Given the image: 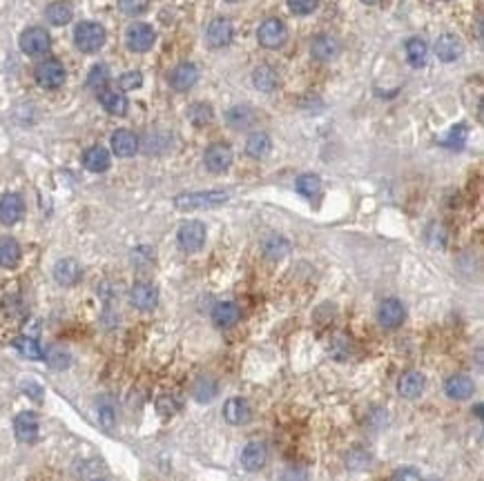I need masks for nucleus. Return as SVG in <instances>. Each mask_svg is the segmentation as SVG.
Instances as JSON below:
<instances>
[{
  "instance_id": "obj_1",
  "label": "nucleus",
  "mask_w": 484,
  "mask_h": 481,
  "mask_svg": "<svg viewBox=\"0 0 484 481\" xmlns=\"http://www.w3.org/2000/svg\"><path fill=\"white\" fill-rule=\"evenodd\" d=\"M228 200V192L221 190H210V192H190V194H179L174 198V205L181 212L188 210H208V208H217Z\"/></svg>"
},
{
  "instance_id": "obj_2",
  "label": "nucleus",
  "mask_w": 484,
  "mask_h": 481,
  "mask_svg": "<svg viewBox=\"0 0 484 481\" xmlns=\"http://www.w3.org/2000/svg\"><path fill=\"white\" fill-rule=\"evenodd\" d=\"M74 43H77V47L81 52H85V54L99 52L105 45V29H103V25L92 23V21L79 23L77 29H74Z\"/></svg>"
},
{
  "instance_id": "obj_3",
  "label": "nucleus",
  "mask_w": 484,
  "mask_h": 481,
  "mask_svg": "<svg viewBox=\"0 0 484 481\" xmlns=\"http://www.w3.org/2000/svg\"><path fill=\"white\" fill-rule=\"evenodd\" d=\"M257 38H259V45L266 50H279L281 45L288 40V29L279 18H268L261 23L259 32H257Z\"/></svg>"
},
{
  "instance_id": "obj_4",
  "label": "nucleus",
  "mask_w": 484,
  "mask_h": 481,
  "mask_svg": "<svg viewBox=\"0 0 484 481\" xmlns=\"http://www.w3.org/2000/svg\"><path fill=\"white\" fill-rule=\"evenodd\" d=\"M52 47V38L43 27H29L21 34V50L27 56H43Z\"/></svg>"
},
{
  "instance_id": "obj_5",
  "label": "nucleus",
  "mask_w": 484,
  "mask_h": 481,
  "mask_svg": "<svg viewBox=\"0 0 484 481\" xmlns=\"http://www.w3.org/2000/svg\"><path fill=\"white\" fill-rule=\"evenodd\" d=\"M179 245L186 252H199L206 243V225L201 221H188L179 227Z\"/></svg>"
},
{
  "instance_id": "obj_6",
  "label": "nucleus",
  "mask_w": 484,
  "mask_h": 481,
  "mask_svg": "<svg viewBox=\"0 0 484 481\" xmlns=\"http://www.w3.org/2000/svg\"><path fill=\"white\" fill-rule=\"evenodd\" d=\"M157 40V34H154V29L145 25V23H134L132 27H128V34H125V43H128V47L132 52H147V50H152V45Z\"/></svg>"
},
{
  "instance_id": "obj_7",
  "label": "nucleus",
  "mask_w": 484,
  "mask_h": 481,
  "mask_svg": "<svg viewBox=\"0 0 484 481\" xmlns=\"http://www.w3.org/2000/svg\"><path fill=\"white\" fill-rule=\"evenodd\" d=\"M235 36V27L228 18H215L213 23L208 25L206 32V40L213 50H223L232 43Z\"/></svg>"
},
{
  "instance_id": "obj_8",
  "label": "nucleus",
  "mask_w": 484,
  "mask_h": 481,
  "mask_svg": "<svg viewBox=\"0 0 484 481\" xmlns=\"http://www.w3.org/2000/svg\"><path fill=\"white\" fill-rule=\"evenodd\" d=\"M36 83L45 89H56L65 83V67L58 60H45L34 72Z\"/></svg>"
},
{
  "instance_id": "obj_9",
  "label": "nucleus",
  "mask_w": 484,
  "mask_h": 481,
  "mask_svg": "<svg viewBox=\"0 0 484 481\" xmlns=\"http://www.w3.org/2000/svg\"><path fill=\"white\" fill-rule=\"evenodd\" d=\"M203 163H206V167L213 174L225 172V169H228L230 163H232V149H230V145H225V143L210 145L206 149V154H203Z\"/></svg>"
},
{
  "instance_id": "obj_10",
  "label": "nucleus",
  "mask_w": 484,
  "mask_h": 481,
  "mask_svg": "<svg viewBox=\"0 0 484 481\" xmlns=\"http://www.w3.org/2000/svg\"><path fill=\"white\" fill-rule=\"evenodd\" d=\"M38 417L34 412H21L16 414V419H13V434H16V439L21 443H34L38 439Z\"/></svg>"
},
{
  "instance_id": "obj_11",
  "label": "nucleus",
  "mask_w": 484,
  "mask_h": 481,
  "mask_svg": "<svg viewBox=\"0 0 484 481\" xmlns=\"http://www.w3.org/2000/svg\"><path fill=\"white\" fill-rule=\"evenodd\" d=\"M130 299H132V305L136 310H141V312H150V310H154L159 305V290L152 283L139 281L132 288Z\"/></svg>"
},
{
  "instance_id": "obj_12",
  "label": "nucleus",
  "mask_w": 484,
  "mask_h": 481,
  "mask_svg": "<svg viewBox=\"0 0 484 481\" xmlns=\"http://www.w3.org/2000/svg\"><path fill=\"white\" fill-rule=\"evenodd\" d=\"M464 52V43L456 34H442L435 40V56L442 60V63H453L458 60Z\"/></svg>"
},
{
  "instance_id": "obj_13",
  "label": "nucleus",
  "mask_w": 484,
  "mask_h": 481,
  "mask_svg": "<svg viewBox=\"0 0 484 481\" xmlns=\"http://www.w3.org/2000/svg\"><path fill=\"white\" fill-rule=\"evenodd\" d=\"M266 461H268V448L261 441H250V443H246L244 450H241V465L250 472L261 470Z\"/></svg>"
},
{
  "instance_id": "obj_14",
  "label": "nucleus",
  "mask_w": 484,
  "mask_h": 481,
  "mask_svg": "<svg viewBox=\"0 0 484 481\" xmlns=\"http://www.w3.org/2000/svg\"><path fill=\"white\" fill-rule=\"evenodd\" d=\"M223 417H225V421L232 424V426H244V424L250 421V417H252L250 403L246 399H241V397H232V399L225 401Z\"/></svg>"
},
{
  "instance_id": "obj_15",
  "label": "nucleus",
  "mask_w": 484,
  "mask_h": 481,
  "mask_svg": "<svg viewBox=\"0 0 484 481\" xmlns=\"http://www.w3.org/2000/svg\"><path fill=\"white\" fill-rule=\"evenodd\" d=\"M25 212V203L23 198L18 194H5L3 198H0V223L3 225H13L21 221V216Z\"/></svg>"
},
{
  "instance_id": "obj_16",
  "label": "nucleus",
  "mask_w": 484,
  "mask_h": 481,
  "mask_svg": "<svg viewBox=\"0 0 484 481\" xmlns=\"http://www.w3.org/2000/svg\"><path fill=\"white\" fill-rule=\"evenodd\" d=\"M112 149H114L116 157L130 159L139 152V136L130 130H116L112 134Z\"/></svg>"
},
{
  "instance_id": "obj_17",
  "label": "nucleus",
  "mask_w": 484,
  "mask_h": 481,
  "mask_svg": "<svg viewBox=\"0 0 484 481\" xmlns=\"http://www.w3.org/2000/svg\"><path fill=\"white\" fill-rule=\"evenodd\" d=\"M81 274H83V270L79 266V261H74V259H60L54 268V278L63 288L77 285L81 281Z\"/></svg>"
},
{
  "instance_id": "obj_18",
  "label": "nucleus",
  "mask_w": 484,
  "mask_h": 481,
  "mask_svg": "<svg viewBox=\"0 0 484 481\" xmlns=\"http://www.w3.org/2000/svg\"><path fill=\"white\" fill-rule=\"evenodd\" d=\"M196 81H199V69H196L192 63H181L172 69L170 74V85L176 89V91H188L196 85Z\"/></svg>"
},
{
  "instance_id": "obj_19",
  "label": "nucleus",
  "mask_w": 484,
  "mask_h": 481,
  "mask_svg": "<svg viewBox=\"0 0 484 481\" xmlns=\"http://www.w3.org/2000/svg\"><path fill=\"white\" fill-rule=\"evenodd\" d=\"M424 385H427L424 375H422V372H417V370H411V372H406V375L398 381V392L404 399H417L422 392H424Z\"/></svg>"
},
{
  "instance_id": "obj_20",
  "label": "nucleus",
  "mask_w": 484,
  "mask_h": 481,
  "mask_svg": "<svg viewBox=\"0 0 484 481\" xmlns=\"http://www.w3.org/2000/svg\"><path fill=\"white\" fill-rule=\"evenodd\" d=\"M404 305L402 301L398 299H386L382 305H380V312H377V319H380V323L384 325V328H398V325H402L404 321Z\"/></svg>"
},
{
  "instance_id": "obj_21",
  "label": "nucleus",
  "mask_w": 484,
  "mask_h": 481,
  "mask_svg": "<svg viewBox=\"0 0 484 481\" xmlns=\"http://www.w3.org/2000/svg\"><path fill=\"white\" fill-rule=\"evenodd\" d=\"M444 390L451 399H458V401H464L468 399L473 392H475V383L468 379L466 375H453L446 379L444 383Z\"/></svg>"
},
{
  "instance_id": "obj_22",
  "label": "nucleus",
  "mask_w": 484,
  "mask_h": 481,
  "mask_svg": "<svg viewBox=\"0 0 484 481\" xmlns=\"http://www.w3.org/2000/svg\"><path fill=\"white\" fill-rule=\"evenodd\" d=\"M99 101L103 105V110L105 112H110L114 116H123L128 114V98L120 94V91L116 89H110V87H105L103 91H99Z\"/></svg>"
},
{
  "instance_id": "obj_23",
  "label": "nucleus",
  "mask_w": 484,
  "mask_h": 481,
  "mask_svg": "<svg viewBox=\"0 0 484 481\" xmlns=\"http://www.w3.org/2000/svg\"><path fill=\"white\" fill-rule=\"evenodd\" d=\"M83 165L89 169V172L101 174V172H105V169L110 167V152L105 147H101V145L89 147L83 154Z\"/></svg>"
},
{
  "instance_id": "obj_24",
  "label": "nucleus",
  "mask_w": 484,
  "mask_h": 481,
  "mask_svg": "<svg viewBox=\"0 0 484 481\" xmlns=\"http://www.w3.org/2000/svg\"><path fill=\"white\" fill-rule=\"evenodd\" d=\"M225 120H228V125L232 130H248L257 120V112L248 105H237L228 114H225Z\"/></svg>"
},
{
  "instance_id": "obj_25",
  "label": "nucleus",
  "mask_w": 484,
  "mask_h": 481,
  "mask_svg": "<svg viewBox=\"0 0 484 481\" xmlns=\"http://www.w3.org/2000/svg\"><path fill=\"white\" fill-rule=\"evenodd\" d=\"M241 312L237 303L232 301H223V303H217L215 310H213V321L215 325H219V328H230V325H235L239 321Z\"/></svg>"
},
{
  "instance_id": "obj_26",
  "label": "nucleus",
  "mask_w": 484,
  "mask_h": 481,
  "mask_svg": "<svg viewBox=\"0 0 484 481\" xmlns=\"http://www.w3.org/2000/svg\"><path fill=\"white\" fill-rule=\"evenodd\" d=\"M272 149V141H270V136L266 132H254L248 136V141H246V152H248V157L252 159H266L268 154Z\"/></svg>"
},
{
  "instance_id": "obj_27",
  "label": "nucleus",
  "mask_w": 484,
  "mask_h": 481,
  "mask_svg": "<svg viewBox=\"0 0 484 481\" xmlns=\"http://www.w3.org/2000/svg\"><path fill=\"white\" fill-rule=\"evenodd\" d=\"M313 56L317 60H330L339 54V43L332 38V36H317L313 40V47H310Z\"/></svg>"
},
{
  "instance_id": "obj_28",
  "label": "nucleus",
  "mask_w": 484,
  "mask_h": 481,
  "mask_svg": "<svg viewBox=\"0 0 484 481\" xmlns=\"http://www.w3.org/2000/svg\"><path fill=\"white\" fill-rule=\"evenodd\" d=\"M406 58L413 67H424L429 58V47L422 38H408L406 40Z\"/></svg>"
},
{
  "instance_id": "obj_29",
  "label": "nucleus",
  "mask_w": 484,
  "mask_h": 481,
  "mask_svg": "<svg viewBox=\"0 0 484 481\" xmlns=\"http://www.w3.org/2000/svg\"><path fill=\"white\" fill-rule=\"evenodd\" d=\"M252 83H254L257 89L272 91V89L279 87V76H277V72L272 69L270 65H261V67H257L252 72Z\"/></svg>"
},
{
  "instance_id": "obj_30",
  "label": "nucleus",
  "mask_w": 484,
  "mask_h": 481,
  "mask_svg": "<svg viewBox=\"0 0 484 481\" xmlns=\"http://www.w3.org/2000/svg\"><path fill=\"white\" fill-rule=\"evenodd\" d=\"M217 392H219V385H217V381L213 377H199L192 385V395L199 403L213 401L217 397Z\"/></svg>"
},
{
  "instance_id": "obj_31",
  "label": "nucleus",
  "mask_w": 484,
  "mask_h": 481,
  "mask_svg": "<svg viewBox=\"0 0 484 481\" xmlns=\"http://www.w3.org/2000/svg\"><path fill=\"white\" fill-rule=\"evenodd\" d=\"M18 261H21V245L9 237L0 239V266L13 268Z\"/></svg>"
},
{
  "instance_id": "obj_32",
  "label": "nucleus",
  "mask_w": 484,
  "mask_h": 481,
  "mask_svg": "<svg viewBox=\"0 0 484 481\" xmlns=\"http://www.w3.org/2000/svg\"><path fill=\"white\" fill-rule=\"evenodd\" d=\"M13 346H16V350L27 356V359H32V361H40L45 359V354H43V348L36 339H29V336H18L16 341H13Z\"/></svg>"
},
{
  "instance_id": "obj_33",
  "label": "nucleus",
  "mask_w": 484,
  "mask_h": 481,
  "mask_svg": "<svg viewBox=\"0 0 484 481\" xmlns=\"http://www.w3.org/2000/svg\"><path fill=\"white\" fill-rule=\"evenodd\" d=\"M213 107H210L208 103H192L190 107H188V118L192 120V125H196V128H203V125H208L210 120H213Z\"/></svg>"
},
{
  "instance_id": "obj_34",
  "label": "nucleus",
  "mask_w": 484,
  "mask_h": 481,
  "mask_svg": "<svg viewBox=\"0 0 484 481\" xmlns=\"http://www.w3.org/2000/svg\"><path fill=\"white\" fill-rule=\"evenodd\" d=\"M297 192L306 198H315L322 192V179L317 174H301L297 179Z\"/></svg>"
},
{
  "instance_id": "obj_35",
  "label": "nucleus",
  "mask_w": 484,
  "mask_h": 481,
  "mask_svg": "<svg viewBox=\"0 0 484 481\" xmlns=\"http://www.w3.org/2000/svg\"><path fill=\"white\" fill-rule=\"evenodd\" d=\"M45 16L52 25H67L72 21V7L67 3H52L47 9H45Z\"/></svg>"
},
{
  "instance_id": "obj_36",
  "label": "nucleus",
  "mask_w": 484,
  "mask_h": 481,
  "mask_svg": "<svg viewBox=\"0 0 484 481\" xmlns=\"http://www.w3.org/2000/svg\"><path fill=\"white\" fill-rule=\"evenodd\" d=\"M108 85H110V69L105 65H94L92 72L87 74V87L94 89L99 94V91H103Z\"/></svg>"
},
{
  "instance_id": "obj_37",
  "label": "nucleus",
  "mask_w": 484,
  "mask_h": 481,
  "mask_svg": "<svg viewBox=\"0 0 484 481\" xmlns=\"http://www.w3.org/2000/svg\"><path fill=\"white\" fill-rule=\"evenodd\" d=\"M99 421L105 430H112L116 426V406L110 397H103L99 401Z\"/></svg>"
},
{
  "instance_id": "obj_38",
  "label": "nucleus",
  "mask_w": 484,
  "mask_h": 481,
  "mask_svg": "<svg viewBox=\"0 0 484 481\" xmlns=\"http://www.w3.org/2000/svg\"><path fill=\"white\" fill-rule=\"evenodd\" d=\"M150 5V0H118V9L125 13V16H141L145 13Z\"/></svg>"
},
{
  "instance_id": "obj_39",
  "label": "nucleus",
  "mask_w": 484,
  "mask_h": 481,
  "mask_svg": "<svg viewBox=\"0 0 484 481\" xmlns=\"http://www.w3.org/2000/svg\"><path fill=\"white\" fill-rule=\"evenodd\" d=\"M157 410L161 414H174L181 410V399L176 395H161L157 401Z\"/></svg>"
},
{
  "instance_id": "obj_40",
  "label": "nucleus",
  "mask_w": 484,
  "mask_h": 481,
  "mask_svg": "<svg viewBox=\"0 0 484 481\" xmlns=\"http://www.w3.org/2000/svg\"><path fill=\"white\" fill-rule=\"evenodd\" d=\"M288 250H291L288 241L281 239V237H272V239L266 243V252H268V256H272V259H279V256H283V254L288 252Z\"/></svg>"
},
{
  "instance_id": "obj_41",
  "label": "nucleus",
  "mask_w": 484,
  "mask_h": 481,
  "mask_svg": "<svg viewBox=\"0 0 484 481\" xmlns=\"http://www.w3.org/2000/svg\"><path fill=\"white\" fill-rule=\"evenodd\" d=\"M118 85H120V89H136L143 85V76H141V72H128L118 79Z\"/></svg>"
},
{
  "instance_id": "obj_42",
  "label": "nucleus",
  "mask_w": 484,
  "mask_h": 481,
  "mask_svg": "<svg viewBox=\"0 0 484 481\" xmlns=\"http://www.w3.org/2000/svg\"><path fill=\"white\" fill-rule=\"evenodd\" d=\"M317 3H320V0H288V7L295 13H299V16H306V13L315 11Z\"/></svg>"
},
{
  "instance_id": "obj_43",
  "label": "nucleus",
  "mask_w": 484,
  "mask_h": 481,
  "mask_svg": "<svg viewBox=\"0 0 484 481\" xmlns=\"http://www.w3.org/2000/svg\"><path fill=\"white\" fill-rule=\"evenodd\" d=\"M368 461H371V457L359 448H355L353 453L349 455V465H351V468H368Z\"/></svg>"
},
{
  "instance_id": "obj_44",
  "label": "nucleus",
  "mask_w": 484,
  "mask_h": 481,
  "mask_svg": "<svg viewBox=\"0 0 484 481\" xmlns=\"http://www.w3.org/2000/svg\"><path fill=\"white\" fill-rule=\"evenodd\" d=\"M390 481H422V477H420V472L415 468L408 465V468H400V470L393 472Z\"/></svg>"
},
{
  "instance_id": "obj_45",
  "label": "nucleus",
  "mask_w": 484,
  "mask_h": 481,
  "mask_svg": "<svg viewBox=\"0 0 484 481\" xmlns=\"http://www.w3.org/2000/svg\"><path fill=\"white\" fill-rule=\"evenodd\" d=\"M47 361H50V366H52V368H56V370H63V368H67V366H69V354H67V352H58V350H56V352H52V354H50V359H47Z\"/></svg>"
},
{
  "instance_id": "obj_46",
  "label": "nucleus",
  "mask_w": 484,
  "mask_h": 481,
  "mask_svg": "<svg viewBox=\"0 0 484 481\" xmlns=\"http://www.w3.org/2000/svg\"><path fill=\"white\" fill-rule=\"evenodd\" d=\"M283 481H308V475L304 468H297V465H293V468H288L283 472Z\"/></svg>"
},
{
  "instance_id": "obj_47",
  "label": "nucleus",
  "mask_w": 484,
  "mask_h": 481,
  "mask_svg": "<svg viewBox=\"0 0 484 481\" xmlns=\"http://www.w3.org/2000/svg\"><path fill=\"white\" fill-rule=\"evenodd\" d=\"M23 390H27L29 397L36 399V401L43 399V387H40L38 383H34V381H25V383H23Z\"/></svg>"
},
{
  "instance_id": "obj_48",
  "label": "nucleus",
  "mask_w": 484,
  "mask_h": 481,
  "mask_svg": "<svg viewBox=\"0 0 484 481\" xmlns=\"http://www.w3.org/2000/svg\"><path fill=\"white\" fill-rule=\"evenodd\" d=\"M361 3H366V5H377L380 0H361Z\"/></svg>"
},
{
  "instance_id": "obj_49",
  "label": "nucleus",
  "mask_w": 484,
  "mask_h": 481,
  "mask_svg": "<svg viewBox=\"0 0 484 481\" xmlns=\"http://www.w3.org/2000/svg\"><path fill=\"white\" fill-rule=\"evenodd\" d=\"M225 3H239V0H225Z\"/></svg>"
},
{
  "instance_id": "obj_50",
  "label": "nucleus",
  "mask_w": 484,
  "mask_h": 481,
  "mask_svg": "<svg viewBox=\"0 0 484 481\" xmlns=\"http://www.w3.org/2000/svg\"><path fill=\"white\" fill-rule=\"evenodd\" d=\"M94 481H108V479H94Z\"/></svg>"
}]
</instances>
